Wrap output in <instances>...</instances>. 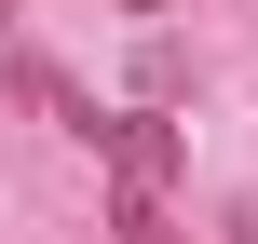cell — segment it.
Segmentation results:
<instances>
[{"mask_svg":"<svg viewBox=\"0 0 258 244\" xmlns=\"http://www.w3.org/2000/svg\"><path fill=\"white\" fill-rule=\"evenodd\" d=\"M122 14H163V0H122Z\"/></svg>","mask_w":258,"mask_h":244,"instance_id":"1","label":"cell"}]
</instances>
